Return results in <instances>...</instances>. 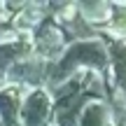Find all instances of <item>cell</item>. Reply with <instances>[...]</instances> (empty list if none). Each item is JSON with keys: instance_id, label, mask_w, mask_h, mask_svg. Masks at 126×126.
<instances>
[{"instance_id": "cell-1", "label": "cell", "mask_w": 126, "mask_h": 126, "mask_svg": "<svg viewBox=\"0 0 126 126\" xmlns=\"http://www.w3.org/2000/svg\"><path fill=\"white\" fill-rule=\"evenodd\" d=\"M112 28L119 33V35H126V12H124V14H117V16H112Z\"/></svg>"}]
</instances>
